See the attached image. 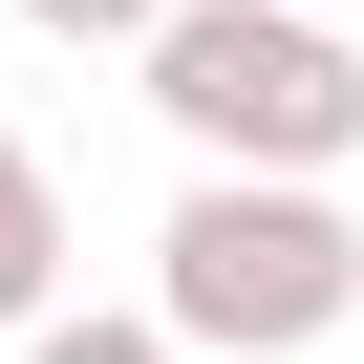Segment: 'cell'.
I'll list each match as a JSON object with an SVG mask.
<instances>
[{
    "instance_id": "6da1fadb",
    "label": "cell",
    "mask_w": 364,
    "mask_h": 364,
    "mask_svg": "<svg viewBox=\"0 0 364 364\" xmlns=\"http://www.w3.org/2000/svg\"><path fill=\"white\" fill-rule=\"evenodd\" d=\"M171 364H321L364 321V215L343 193H279V171H193L150 215V300H129Z\"/></svg>"
},
{
    "instance_id": "7a4b0ae2",
    "label": "cell",
    "mask_w": 364,
    "mask_h": 364,
    "mask_svg": "<svg viewBox=\"0 0 364 364\" xmlns=\"http://www.w3.org/2000/svg\"><path fill=\"white\" fill-rule=\"evenodd\" d=\"M129 86L171 107V150H193V171L343 193V150H364V43L321 22V0H171V22L129 43Z\"/></svg>"
},
{
    "instance_id": "3957f363",
    "label": "cell",
    "mask_w": 364,
    "mask_h": 364,
    "mask_svg": "<svg viewBox=\"0 0 364 364\" xmlns=\"http://www.w3.org/2000/svg\"><path fill=\"white\" fill-rule=\"evenodd\" d=\"M22 321H65V193H43V150L0 129V343Z\"/></svg>"
},
{
    "instance_id": "277c9868",
    "label": "cell",
    "mask_w": 364,
    "mask_h": 364,
    "mask_svg": "<svg viewBox=\"0 0 364 364\" xmlns=\"http://www.w3.org/2000/svg\"><path fill=\"white\" fill-rule=\"evenodd\" d=\"M22 364H171L150 321H22Z\"/></svg>"
},
{
    "instance_id": "5b68a950",
    "label": "cell",
    "mask_w": 364,
    "mask_h": 364,
    "mask_svg": "<svg viewBox=\"0 0 364 364\" xmlns=\"http://www.w3.org/2000/svg\"><path fill=\"white\" fill-rule=\"evenodd\" d=\"M22 22H43V43H150L171 0H22Z\"/></svg>"
}]
</instances>
